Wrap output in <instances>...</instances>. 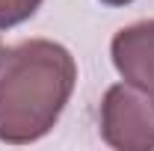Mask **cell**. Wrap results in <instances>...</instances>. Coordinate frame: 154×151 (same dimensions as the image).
Wrapping results in <instances>:
<instances>
[{"label": "cell", "instance_id": "cell-1", "mask_svg": "<svg viewBox=\"0 0 154 151\" xmlns=\"http://www.w3.org/2000/svg\"><path fill=\"white\" fill-rule=\"evenodd\" d=\"M77 83L74 57L51 39L0 51V142H36L59 122Z\"/></svg>", "mask_w": 154, "mask_h": 151}, {"label": "cell", "instance_id": "cell-2", "mask_svg": "<svg viewBox=\"0 0 154 151\" xmlns=\"http://www.w3.org/2000/svg\"><path fill=\"white\" fill-rule=\"evenodd\" d=\"M101 136L122 151L154 148V98L134 83H116L101 101Z\"/></svg>", "mask_w": 154, "mask_h": 151}, {"label": "cell", "instance_id": "cell-3", "mask_svg": "<svg viewBox=\"0 0 154 151\" xmlns=\"http://www.w3.org/2000/svg\"><path fill=\"white\" fill-rule=\"evenodd\" d=\"M116 71L154 98V18L122 27L110 45Z\"/></svg>", "mask_w": 154, "mask_h": 151}, {"label": "cell", "instance_id": "cell-4", "mask_svg": "<svg viewBox=\"0 0 154 151\" xmlns=\"http://www.w3.org/2000/svg\"><path fill=\"white\" fill-rule=\"evenodd\" d=\"M38 6H42V0H0V30L24 24L27 18L36 15Z\"/></svg>", "mask_w": 154, "mask_h": 151}, {"label": "cell", "instance_id": "cell-5", "mask_svg": "<svg viewBox=\"0 0 154 151\" xmlns=\"http://www.w3.org/2000/svg\"><path fill=\"white\" fill-rule=\"evenodd\" d=\"M101 3H107V6H125V3H134V0H101Z\"/></svg>", "mask_w": 154, "mask_h": 151}]
</instances>
